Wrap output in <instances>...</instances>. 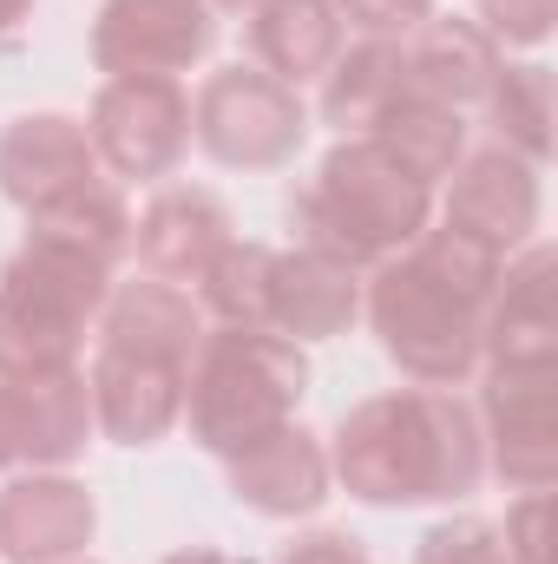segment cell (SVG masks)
I'll return each instance as SVG.
<instances>
[{"label": "cell", "mask_w": 558, "mask_h": 564, "mask_svg": "<svg viewBox=\"0 0 558 564\" xmlns=\"http://www.w3.org/2000/svg\"><path fill=\"white\" fill-rule=\"evenodd\" d=\"M415 564H506V552H500V525H493V519H473V512L440 519V525L420 539Z\"/></svg>", "instance_id": "484cf974"}, {"label": "cell", "mask_w": 558, "mask_h": 564, "mask_svg": "<svg viewBox=\"0 0 558 564\" xmlns=\"http://www.w3.org/2000/svg\"><path fill=\"white\" fill-rule=\"evenodd\" d=\"M309 394V355L264 328H204L184 368V426L204 453L230 459L296 421Z\"/></svg>", "instance_id": "277c9868"}, {"label": "cell", "mask_w": 558, "mask_h": 564, "mask_svg": "<svg viewBox=\"0 0 558 564\" xmlns=\"http://www.w3.org/2000/svg\"><path fill=\"white\" fill-rule=\"evenodd\" d=\"M86 388H93V426L112 446H158L184 421V368L178 361L99 348L86 368Z\"/></svg>", "instance_id": "2e32d148"}, {"label": "cell", "mask_w": 558, "mask_h": 564, "mask_svg": "<svg viewBox=\"0 0 558 564\" xmlns=\"http://www.w3.org/2000/svg\"><path fill=\"white\" fill-rule=\"evenodd\" d=\"M26 237H53V243H66V250L99 257L106 270H119V263L132 257V204H126L119 177H93V184H79L73 197L33 210V217H26Z\"/></svg>", "instance_id": "603a6c76"}, {"label": "cell", "mask_w": 558, "mask_h": 564, "mask_svg": "<svg viewBox=\"0 0 558 564\" xmlns=\"http://www.w3.org/2000/svg\"><path fill=\"white\" fill-rule=\"evenodd\" d=\"M480 106H486V119L500 132L493 144H506V151H519L526 164L546 171V158H552V66L546 59H519V66L500 59Z\"/></svg>", "instance_id": "cb8c5ba5"}, {"label": "cell", "mask_w": 558, "mask_h": 564, "mask_svg": "<svg viewBox=\"0 0 558 564\" xmlns=\"http://www.w3.org/2000/svg\"><path fill=\"white\" fill-rule=\"evenodd\" d=\"M368 139H382L408 171H415L420 184H447V171L466 158V119L460 112H447V106H427V99H395L375 126H368Z\"/></svg>", "instance_id": "d4e9b609"}, {"label": "cell", "mask_w": 558, "mask_h": 564, "mask_svg": "<svg viewBox=\"0 0 558 564\" xmlns=\"http://www.w3.org/2000/svg\"><path fill=\"white\" fill-rule=\"evenodd\" d=\"M277 564H368V545L348 532H302L277 552Z\"/></svg>", "instance_id": "f546056e"}, {"label": "cell", "mask_w": 558, "mask_h": 564, "mask_svg": "<svg viewBox=\"0 0 558 564\" xmlns=\"http://www.w3.org/2000/svg\"><path fill=\"white\" fill-rule=\"evenodd\" d=\"M0 426H7V459L13 473H66L93 446V388L86 368H53V375H20L0 381Z\"/></svg>", "instance_id": "8fae6325"}, {"label": "cell", "mask_w": 558, "mask_h": 564, "mask_svg": "<svg viewBox=\"0 0 558 564\" xmlns=\"http://www.w3.org/2000/svg\"><path fill=\"white\" fill-rule=\"evenodd\" d=\"M480 440L486 473L513 492H552L558 479V368H480Z\"/></svg>", "instance_id": "9c48e42d"}, {"label": "cell", "mask_w": 558, "mask_h": 564, "mask_svg": "<svg viewBox=\"0 0 558 564\" xmlns=\"http://www.w3.org/2000/svg\"><path fill=\"white\" fill-rule=\"evenodd\" d=\"M0 473H13V459H7V426H0Z\"/></svg>", "instance_id": "836d02e7"}, {"label": "cell", "mask_w": 558, "mask_h": 564, "mask_svg": "<svg viewBox=\"0 0 558 564\" xmlns=\"http://www.w3.org/2000/svg\"><path fill=\"white\" fill-rule=\"evenodd\" d=\"M244 40H250V66H264L282 86H309L335 66L348 26L335 13V0H257L244 13Z\"/></svg>", "instance_id": "44dd1931"}, {"label": "cell", "mask_w": 558, "mask_h": 564, "mask_svg": "<svg viewBox=\"0 0 558 564\" xmlns=\"http://www.w3.org/2000/svg\"><path fill=\"white\" fill-rule=\"evenodd\" d=\"M191 144L224 171H282L309 144V106L264 66H217L191 99Z\"/></svg>", "instance_id": "8992f818"}, {"label": "cell", "mask_w": 558, "mask_h": 564, "mask_svg": "<svg viewBox=\"0 0 558 564\" xmlns=\"http://www.w3.org/2000/svg\"><path fill=\"white\" fill-rule=\"evenodd\" d=\"M217 46L211 0H106L93 20V66L106 79H178Z\"/></svg>", "instance_id": "ba28073f"}, {"label": "cell", "mask_w": 558, "mask_h": 564, "mask_svg": "<svg viewBox=\"0 0 558 564\" xmlns=\"http://www.w3.org/2000/svg\"><path fill=\"white\" fill-rule=\"evenodd\" d=\"M99 506L73 473H13L0 486V564L86 558Z\"/></svg>", "instance_id": "4fadbf2b"}, {"label": "cell", "mask_w": 558, "mask_h": 564, "mask_svg": "<svg viewBox=\"0 0 558 564\" xmlns=\"http://www.w3.org/2000/svg\"><path fill=\"white\" fill-rule=\"evenodd\" d=\"M158 564H250V558H230V552H211V545H184V552H171Z\"/></svg>", "instance_id": "4dcf8cb0"}, {"label": "cell", "mask_w": 558, "mask_h": 564, "mask_svg": "<svg viewBox=\"0 0 558 564\" xmlns=\"http://www.w3.org/2000/svg\"><path fill=\"white\" fill-rule=\"evenodd\" d=\"M335 13L362 40H408L420 20H433V0H335Z\"/></svg>", "instance_id": "f1b7e54d"}, {"label": "cell", "mask_w": 558, "mask_h": 564, "mask_svg": "<svg viewBox=\"0 0 558 564\" xmlns=\"http://www.w3.org/2000/svg\"><path fill=\"white\" fill-rule=\"evenodd\" d=\"M26 13H33V0H0V40H7V33H20V20H26Z\"/></svg>", "instance_id": "1f68e13d"}, {"label": "cell", "mask_w": 558, "mask_h": 564, "mask_svg": "<svg viewBox=\"0 0 558 564\" xmlns=\"http://www.w3.org/2000/svg\"><path fill=\"white\" fill-rule=\"evenodd\" d=\"M224 479H230V499L250 506V512H264V519H309L335 492L329 446L296 421L277 426V433H264L244 453H230L224 459Z\"/></svg>", "instance_id": "e0dca14e"}, {"label": "cell", "mask_w": 558, "mask_h": 564, "mask_svg": "<svg viewBox=\"0 0 558 564\" xmlns=\"http://www.w3.org/2000/svg\"><path fill=\"white\" fill-rule=\"evenodd\" d=\"M480 7V33L493 46H546L558 26V0H473Z\"/></svg>", "instance_id": "4316f807"}, {"label": "cell", "mask_w": 558, "mask_h": 564, "mask_svg": "<svg viewBox=\"0 0 558 564\" xmlns=\"http://www.w3.org/2000/svg\"><path fill=\"white\" fill-rule=\"evenodd\" d=\"M480 368H558V257L546 237L506 257V270L493 282Z\"/></svg>", "instance_id": "7c38bea8"}, {"label": "cell", "mask_w": 558, "mask_h": 564, "mask_svg": "<svg viewBox=\"0 0 558 564\" xmlns=\"http://www.w3.org/2000/svg\"><path fill=\"white\" fill-rule=\"evenodd\" d=\"M546 217V191H539V164H526L506 144H480L447 171V197H440V224L480 237L500 257H519L539 237Z\"/></svg>", "instance_id": "30bf717a"}, {"label": "cell", "mask_w": 558, "mask_h": 564, "mask_svg": "<svg viewBox=\"0 0 558 564\" xmlns=\"http://www.w3.org/2000/svg\"><path fill=\"white\" fill-rule=\"evenodd\" d=\"M506 564H552V492H519L500 525Z\"/></svg>", "instance_id": "83f0119b"}, {"label": "cell", "mask_w": 558, "mask_h": 564, "mask_svg": "<svg viewBox=\"0 0 558 564\" xmlns=\"http://www.w3.org/2000/svg\"><path fill=\"white\" fill-rule=\"evenodd\" d=\"M506 270L500 250L453 224H427L408 250L375 263L362 282V315L382 355L415 388H466L480 375V328L493 282Z\"/></svg>", "instance_id": "6da1fadb"}, {"label": "cell", "mask_w": 558, "mask_h": 564, "mask_svg": "<svg viewBox=\"0 0 558 564\" xmlns=\"http://www.w3.org/2000/svg\"><path fill=\"white\" fill-rule=\"evenodd\" d=\"M66 564H99V558H66Z\"/></svg>", "instance_id": "e575fe53"}, {"label": "cell", "mask_w": 558, "mask_h": 564, "mask_svg": "<svg viewBox=\"0 0 558 564\" xmlns=\"http://www.w3.org/2000/svg\"><path fill=\"white\" fill-rule=\"evenodd\" d=\"M79 126L99 151V171L151 184L171 177L191 151V93L184 79H106Z\"/></svg>", "instance_id": "52a82bcc"}, {"label": "cell", "mask_w": 558, "mask_h": 564, "mask_svg": "<svg viewBox=\"0 0 558 564\" xmlns=\"http://www.w3.org/2000/svg\"><path fill=\"white\" fill-rule=\"evenodd\" d=\"M204 328H211V322H204L197 295L178 289V282H158V276L112 282V289H106V308H99V322H93L99 348L151 355V361H178V368H191Z\"/></svg>", "instance_id": "ffe728a7"}, {"label": "cell", "mask_w": 558, "mask_h": 564, "mask_svg": "<svg viewBox=\"0 0 558 564\" xmlns=\"http://www.w3.org/2000/svg\"><path fill=\"white\" fill-rule=\"evenodd\" d=\"M93 177H106L99 151L86 139V126L66 119V112H20L0 132V197L13 210H26V217L60 204V197H73Z\"/></svg>", "instance_id": "5bb4252c"}, {"label": "cell", "mask_w": 558, "mask_h": 564, "mask_svg": "<svg viewBox=\"0 0 558 564\" xmlns=\"http://www.w3.org/2000/svg\"><path fill=\"white\" fill-rule=\"evenodd\" d=\"M112 270L53 237H26L0 263V381L79 368V348L106 308Z\"/></svg>", "instance_id": "5b68a950"}, {"label": "cell", "mask_w": 558, "mask_h": 564, "mask_svg": "<svg viewBox=\"0 0 558 564\" xmlns=\"http://www.w3.org/2000/svg\"><path fill=\"white\" fill-rule=\"evenodd\" d=\"M500 59H506V53H500L473 20H460V13H433V20H420L415 33L401 40V86H408V99L447 106V112H466V106L486 99Z\"/></svg>", "instance_id": "d6986e66"}, {"label": "cell", "mask_w": 558, "mask_h": 564, "mask_svg": "<svg viewBox=\"0 0 558 564\" xmlns=\"http://www.w3.org/2000/svg\"><path fill=\"white\" fill-rule=\"evenodd\" d=\"M362 315V270L335 263V257H315V250H277L270 263V302H264V328L309 348V341H329V335H348Z\"/></svg>", "instance_id": "ac0fdd59"}, {"label": "cell", "mask_w": 558, "mask_h": 564, "mask_svg": "<svg viewBox=\"0 0 558 564\" xmlns=\"http://www.w3.org/2000/svg\"><path fill=\"white\" fill-rule=\"evenodd\" d=\"M289 224L302 250L335 257L368 276L375 263L408 250L433 224V184H420L382 139L355 132V139L329 144L315 177L289 197Z\"/></svg>", "instance_id": "3957f363"}, {"label": "cell", "mask_w": 558, "mask_h": 564, "mask_svg": "<svg viewBox=\"0 0 558 564\" xmlns=\"http://www.w3.org/2000/svg\"><path fill=\"white\" fill-rule=\"evenodd\" d=\"M237 237L230 210L217 191L204 184H164L139 217H132V250H139L144 276L197 289V276L217 263V250Z\"/></svg>", "instance_id": "9a60e30c"}, {"label": "cell", "mask_w": 558, "mask_h": 564, "mask_svg": "<svg viewBox=\"0 0 558 564\" xmlns=\"http://www.w3.org/2000/svg\"><path fill=\"white\" fill-rule=\"evenodd\" d=\"M329 479L362 506H453L486 479L480 414L453 388L368 394L329 433Z\"/></svg>", "instance_id": "7a4b0ae2"}, {"label": "cell", "mask_w": 558, "mask_h": 564, "mask_svg": "<svg viewBox=\"0 0 558 564\" xmlns=\"http://www.w3.org/2000/svg\"><path fill=\"white\" fill-rule=\"evenodd\" d=\"M211 7H217V13H250L257 0H211Z\"/></svg>", "instance_id": "d6a6232c"}, {"label": "cell", "mask_w": 558, "mask_h": 564, "mask_svg": "<svg viewBox=\"0 0 558 564\" xmlns=\"http://www.w3.org/2000/svg\"><path fill=\"white\" fill-rule=\"evenodd\" d=\"M315 86H322V99H315L322 126H335L342 139L368 132V126L408 93V86H401V40H355V46H342L335 66H329Z\"/></svg>", "instance_id": "7402d4cb"}]
</instances>
